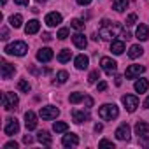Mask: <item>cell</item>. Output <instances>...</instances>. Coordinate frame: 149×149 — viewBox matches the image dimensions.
I'll use <instances>...</instances> for the list:
<instances>
[{
    "instance_id": "obj_1",
    "label": "cell",
    "mask_w": 149,
    "mask_h": 149,
    "mask_svg": "<svg viewBox=\"0 0 149 149\" xmlns=\"http://www.w3.org/2000/svg\"><path fill=\"white\" fill-rule=\"evenodd\" d=\"M121 32V25L118 23H111L107 19H104L100 23V30H98V37L102 40H114V37Z\"/></svg>"
},
{
    "instance_id": "obj_2",
    "label": "cell",
    "mask_w": 149,
    "mask_h": 149,
    "mask_svg": "<svg viewBox=\"0 0 149 149\" xmlns=\"http://www.w3.org/2000/svg\"><path fill=\"white\" fill-rule=\"evenodd\" d=\"M98 116L104 119V121H112L119 116V109L116 104H104L100 109H98Z\"/></svg>"
},
{
    "instance_id": "obj_3",
    "label": "cell",
    "mask_w": 149,
    "mask_h": 149,
    "mask_svg": "<svg viewBox=\"0 0 149 149\" xmlns=\"http://www.w3.org/2000/svg\"><path fill=\"white\" fill-rule=\"evenodd\" d=\"M4 51H6L7 54L25 56L26 51H28V46H26V42H23V40H16V42H13V44H7V46L4 47Z\"/></svg>"
},
{
    "instance_id": "obj_4",
    "label": "cell",
    "mask_w": 149,
    "mask_h": 149,
    "mask_svg": "<svg viewBox=\"0 0 149 149\" xmlns=\"http://www.w3.org/2000/svg\"><path fill=\"white\" fill-rule=\"evenodd\" d=\"M18 102H19V98H18V95H16V93L6 91V93L2 95V105H4V109H6V111H13V109H16Z\"/></svg>"
},
{
    "instance_id": "obj_5",
    "label": "cell",
    "mask_w": 149,
    "mask_h": 149,
    "mask_svg": "<svg viewBox=\"0 0 149 149\" xmlns=\"http://www.w3.org/2000/svg\"><path fill=\"white\" fill-rule=\"evenodd\" d=\"M39 114H40V118H42V119L49 121V119H56V118H58L60 109H58V107H54V105H44V107H40Z\"/></svg>"
},
{
    "instance_id": "obj_6",
    "label": "cell",
    "mask_w": 149,
    "mask_h": 149,
    "mask_svg": "<svg viewBox=\"0 0 149 149\" xmlns=\"http://www.w3.org/2000/svg\"><path fill=\"white\" fill-rule=\"evenodd\" d=\"M121 102H123V105L128 112H135V109L139 107V98L135 95H123Z\"/></svg>"
},
{
    "instance_id": "obj_7",
    "label": "cell",
    "mask_w": 149,
    "mask_h": 149,
    "mask_svg": "<svg viewBox=\"0 0 149 149\" xmlns=\"http://www.w3.org/2000/svg\"><path fill=\"white\" fill-rule=\"evenodd\" d=\"M100 67H102V70H104V72H107V74H112V72H116V68H118V63H116L112 58H109V56H104V58L100 60Z\"/></svg>"
},
{
    "instance_id": "obj_8",
    "label": "cell",
    "mask_w": 149,
    "mask_h": 149,
    "mask_svg": "<svg viewBox=\"0 0 149 149\" xmlns=\"http://www.w3.org/2000/svg\"><path fill=\"white\" fill-rule=\"evenodd\" d=\"M144 70H146L144 65H130L126 68V72H125V76H126V79H135V77L140 76V74H144Z\"/></svg>"
},
{
    "instance_id": "obj_9",
    "label": "cell",
    "mask_w": 149,
    "mask_h": 149,
    "mask_svg": "<svg viewBox=\"0 0 149 149\" xmlns=\"http://www.w3.org/2000/svg\"><path fill=\"white\" fill-rule=\"evenodd\" d=\"M4 132H6V135H14V133H18V132H19V123H18V119H16V118H9V119L6 121Z\"/></svg>"
},
{
    "instance_id": "obj_10",
    "label": "cell",
    "mask_w": 149,
    "mask_h": 149,
    "mask_svg": "<svg viewBox=\"0 0 149 149\" xmlns=\"http://www.w3.org/2000/svg\"><path fill=\"white\" fill-rule=\"evenodd\" d=\"M53 56H54V53H53V49H51V47H42V49H39V51H37V60H39V61H42V63L51 61V60H53Z\"/></svg>"
},
{
    "instance_id": "obj_11",
    "label": "cell",
    "mask_w": 149,
    "mask_h": 149,
    "mask_svg": "<svg viewBox=\"0 0 149 149\" xmlns=\"http://www.w3.org/2000/svg\"><path fill=\"white\" fill-rule=\"evenodd\" d=\"M114 135H116L118 140H130V125H128V123L119 125V128L116 130Z\"/></svg>"
},
{
    "instance_id": "obj_12",
    "label": "cell",
    "mask_w": 149,
    "mask_h": 149,
    "mask_svg": "<svg viewBox=\"0 0 149 149\" xmlns=\"http://www.w3.org/2000/svg\"><path fill=\"white\" fill-rule=\"evenodd\" d=\"M25 125H26V130H35L37 128V114L33 111L25 112Z\"/></svg>"
},
{
    "instance_id": "obj_13",
    "label": "cell",
    "mask_w": 149,
    "mask_h": 149,
    "mask_svg": "<svg viewBox=\"0 0 149 149\" xmlns=\"http://www.w3.org/2000/svg\"><path fill=\"white\" fill-rule=\"evenodd\" d=\"M0 68H2V79H11L16 74V67L11 65V63H7V61H2Z\"/></svg>"
},
{
    "instance_id": "obj_14",
    "label": "cell",
    "mask_w": 149,
    "mask_h": 149,
    "mask_svg": "<svg viewBox=\"0 0 149 149\" xmlns=\"http://www.w3.org/2000/svg\"><path fill=\"white\" fill-rule=\"evenodd\" d=\"M61 144H63L65 147H77V146H79V139H77L76 133H67V135H63Z\"/></svg>"
},
{
    "instance_id": "obj_15",
    "label": "cell",
    "mask_w": 149,
    "mask_h": 149,
    "mask_svg": "<svg viewBox=\"0 0 149 149\" xmlns=\"http://www.w3.org/2000/svg\"><path fill=\"white\" fill-rule=\"evenodd\" d=\"M72 119L77 125L86 123V121H90V112L88 111H72Z\"/></svg>"
},
{
    "instance_id": "obj_16",
    "label": "cell",
    "mask_w": 149,
    "mask_h": 149,
    "mask_svg": "<svg viewBox=\"0 0 149 149\" xmlns=\"http://www.w3.org/2000/svg\"><path fill=\"white\" fill-rule=\"evenodd\" d=\"M61 19H63V18H61L60 13H47L44 21H46L47 26H58V25L61 23Z\"/></svg>"
},
{
    "instance_id": "obj_17",
    "label": "cell",
    "mask_w": 149,
    "mask_h": 149,
    "mask_svg": "<svg viewBox=\"0 0 149 149\" xmlns=\"http://www.w3.org/2000/svg\"><path fill=\"white\" fill-rule=\"evenodd\" d=\"M72 42H74V46H76V47L84 49L86 44H88V39H86L81 32H77V33H74V35H72Z\"/></svg>"
},
{
    "instance_id": "obj_18",
    "label": "cell",
    "mask_w": 149,
    "mask_h": 149,
    "mask_svg": "<svg viewBox=\"0 0 149 149\" xmlns=\"http://www.w3.org/2000/svg\"><path fill=\"white\" fill-rule=\"evenodd\" d=\"M39 30H40V23H39L37 19H30V21L25 25V33H26V35H35Z\"/></svg>"
},
{
    "instance_id": "obj_19",
    "label": "cell",
    "mask_w": 149,
    "mask_h": 149,
    "mask_svg": "<svg viewBox=\"0 0 149 149\" xmlns=\"http://www.w3.org/2000/svg\"><path fill=\"white\" fill-rule=\"evenodd\" d=\"M74 63H76V68H77V70H86L88 65H90V58H88L86 54H79V56H76Z\"/></svg>"
},
{
    "instance_id": "obj_20",
    "label": "cell",
    "mask_w": 149,
    "mask_h": 149,
    "mask_svg": "<svg viewBox=\"0 0 149 149\" xmlns=\"http://www.w3.org/2000/svg\"><path fill=\"white\" fill-rule=\"evenodd\" d=\"M37 140H39L42 146H46V147H49V146L53 144V139H51L49 132H46V130H42V132L37 133Z\"/></svg>"
},
{
    "instance_id": "obj_21",
    "label": "cell",
    "mask_w": 149,
    "mask_h": 149,
    "mask_svg": "<svg viewBox=\"0 0 149 149\" xmlns=\"http://www.w3.org/2000/svg\"><path fill=\"white\" fill-rule=\"evenodd\" d=\"M135 133H137L139 137H146V135L149 133V123H146V121H137V125H135Z\"/></svg>"
},
{
    "instance_id": "obj_22",
    "label": "cell",
    "mask_w": 149,
    "mask_h": 149,
    "mask_svg": "<svg viewBox=\"0 0 149 149\" xmlns=\"http://www.w3.org/2000/svg\"><path fill=\"white\" fill-rule=\"evenodd\" d=\"M135 37L139 39V40H147L149 39V28L146 26V25H139L137 26V32H135Z\"/></svg>"
},
{
    "instance_id": "obj_23",
    "label": "cell",
    "mask_w": 149,
    "mask_h": 149,
    "mask_svg": "<svg viewBox=\"0 0 149 149\" xmlns=\"http://www.w3.org/2000/svg\"><path fill=\"white\" fill-rule=\"evenodd\" d=\"M111 51L114 54H123L125 53V42L123 40H112L111 42Z\"/></svg>"
},
{
    "instance_id": "obj_24",
    "label": "cell",
    "mask_w": 149,
    "mask_h": 149,
    "mask_svg": "<svg viewBox=\"0 0 149 149\" xmlns=\"http://www.w3.org/2000/svg\"><path fill=\"white\" fill-rule=\"evenodd\" d=\"M128 4H130L128 0H112V9L118 13H123V11H126Z\"/></svg>"
},
{
    "instance_id": "obj_25",
    "label": "cell",
    "mask_w": 149,
    "mask_h": 149,
    "mask_svg": "<svg viewBox=\"0 0 149 149\" xmlns=\"http://www.w3.org/2000/svg\"><path fill=\"white\" fill-rule=\"evenodd\" d=\"M142 53H144V49L139 46V44H133L132 47H130V51H128V56L132 58V60H135V58H139V56H142Z\"/></svg>"
},
{
    "instance_id": "obj_26",
    "label": "cell",
    "mask_w": 149,
    "mask_h": 149,
    "mask_svg": "<svg viewBox=\"0 0 149 149\" xmlns=\"http://www.w3.org/2000/svg\"><path fill=\"white\" fill-rule=\"evenodd\" d=\"M135 91L137 93H146L147 91V88H149V83H147V79H139L137 83H135Z\"/></svg>"
},
{
    "instance_id": "obj_27",
    "label": "cell",
    "mask_w": 149,
    "mask_h": 149,
    "mask_svg": "<svg viewBox=\"0 0 149 149\" xmlns=\"http://www.w3.org/2000/svg\"><path fill=\"white\" fill-rule=\"evenodd\" d=\"M9 23H11L13 28H19L21 23H23V16H21V14H13V16L9 18Z\"/></svg>"
},
{
    "instance_id": "obj_28",
    "label": "cell",
    "mask_w": 149,
    "mask_h": 149,
    "mask_svg": "<svg viewBox=\"0 0 149 149\" xmlns=\"http://www.w3.org/2000/svg\"><path fill=\"white\" fill-rule=\"evenodd\" d=\"M70 58H72V51L70 49H61L60 54H58V61L60 63H67Z\"/></svg>"
},
{
    "instance_id": "obj_29",
    "label": "cell",
    "mask_w": 149,
    "mask_h": 149,
    "mask_svg": "<svg viewBox=\"0 0 149 149\" xmlns=\"http://www.w3.org/2000/svg\"><path fill=\"white\" fill-rule=\"evenodd\" d=\"M67 79H68V72H65V70H60V72L56 74L54 84H65V83H67Z\"/></svg>"
},
{
    "instance_id": "obj_30",
    "label": "cell",
    "mask_w": 149,
    "mask_h": 149,
    "mask_svg": "<svg viewBox=\"0 0 149 149\" xmlns=\"http://www.w3.org/2000/svg\"><path fill=\"white\" fill-rule=\"evenodd\" d=\"M53 130H54L56 133H65V132L68 130V125L63 123V121H56V123H53Z\"/></svg>"
},
{
    "instance_id": "obj_31",
    "label": "cell",
    "mask_w": 149,
    "mask_h": 149,
    "mask_svg": "<svg viewBox=\"0 0 149 149\" xmlns=\"http://www.w3.org/2000/svg\"><path fill=\"white\" fill-rule=\"evenodd\" d=\"M83 100H84V93H79V91L70 93V97H68V102H70V104H79V102H83Z\"/></svg>"
},
{
    "instance_id": "obj_32",
    "label": "cell",
    "mask_w": 149,
    "mask_h": 149,
    "mask_svg": "<svg viewBox=\"0 0 149 149\" xmlns=\"http://www.w3.org/2000/svg\"><path fill=\"white\" fill-rule=\"evenodd\" d=\"M18 88H19V91H23V93H30V90H32V86H30V83H28L26 79H21V81L18 83Z\"/></svg>"
},
{
    "instance_id": "obj_33",
    "label": "cell",
    "mask_w": 149,
    "mask_h": 149,
    "mask_svg": "<svg viewBox=\"0 0 149 149\" xmlns=\"http://www.w3.org/2000/svg\"><path fill=\"white\" fill-rule=\"evenodd\" d=\"M70 26H72V28H76V30H83V28H84V21L76 18V19H72V21H70Z\"/></svg>"
},
{
    "instance_id": "obj_34",
    "label": "cell",
    "mask_w": 149,
    "mask_h": 149,
    "mask_svg": "<svg viewBox=\"0 0 149 149\" xmlns=\"http://www.w3.org/2000/svg\"><path fill=\"white\" fill-rule=\"evenodd\" d=\"M56 37H58L60 40H65V39L68 37V28H60L58 33H56Z\"/></svg>"
},
{
    "instance_id": "obj_35",
    "label": "cell",
    "mask_w": 149,
    "mask_h": 149,
    "mask_svg": "<svg viewBox=\"0 0 149 149\" xmlns=\"http://www.w3.org/2000/svg\"><path fill=\"white\" fill-rule=\"evenodd\" d=\"M98 147H111V149H114V142L112 140H107V139H102L98 142Z\"/></svg>"
},
{
    "instance_id": "obj_36",
    "label": "cell",
    "mask_w": 149,
    "mask_h": 149,
    "mask_svg": "<svg viewBox=\"0 0 149 149\" xmlns=\"http://www.w3.org/2000/svg\"><path fill=\"white\" fill-rule=\"evenodd\" d=\"M97 79H100V74H98V70H93V72L90 74L88 81H90V83H97Z\"/></svg>"
},
{
    "instance_id": "obj_37",
    "label": "cell",
    "mask_w": 149,
    "mask_h": 149,
    "mask_svg": "<svg viewBox=\"0 0 149 149\" xmlns=\"http://www.w3.org/2000/svg\"><path fill=\"white\" fill-rule=\"evenodd\" d=\"M135 21H137V14H130V16L126 18V26H130V25H135Z\"/></svg>"
},
{
    "instance_id": "obj_38",
    "label": "cell",
    "mask_w": 149,
    "mask_h": 149,
    "mask_svg": "<svg viewBox=\"0 0 149 149\" xmlns=\"http://www.w3.org/2000/svg\"><path fill=\"white\" fill-rule=\"evenodd\" d=\"M4 149H18V142L16 140H11V142L4 144Z\"/></svg>"
},
{
    "instance_id": "obj_39",
    "label": "cell",
    "mask_w": 149,
    "mask_h": 149,
    "mask_svg": "<svg viewBox=\"0 0 149 149\" xmlns=\"http://www.w3.org/2000/svg\"><path fill=\"white\" fill-rule=\"evenodd\" d=\"M0 35H2V37H0L2 40H7V39H9V30L4 26V28H2V32H0Z\"/></svg>"
},
{
    "instance_id": "obj_40",
    "label": "cell",
    "mask_w": 149,
    "mask_h": 149,
    "mask_svg": "<svg viewBox=\"0 0 149 149\" xmlns=\"http://www.w3.org/2000/svg\"><path fill=\"white\" fill-rule=\"evenodd\" d=\"M97 88H98V91H105V90H107V83H105V81H100V83L97 84Z\"/></svg>"
},
{
    "instance_id": "obj_41",
    "label": "cell",
    "mask_w": 149,
    "mask_h": 149,
    "mask_svg": "<svg viewBox=\"0 0 149 149\" xmlns=\"http://www.w3.org/2000/svg\"><path fill=\"white\" fill-rule=\"evenodd\" d=\"M84 104H86V107H91L93 105V98L91 97H84Z\"/></svg>"
},
{
    "instance_id": "obj_42",
    "label": "cell",
    "mask_w": 149,
    "mask_h": 149,
    "mask_svg": "<svg viewBox=\"0 0 149 149\" xmlns=\"http://www.w3.org/2000/svg\"><path fill=\"white\" fill-rule=\"evenodd\" d=\"M23 142H25V144H26V146H30V144H32V142H33V139H32V137H30V135H25V137H23Z\"/></svg>"
},
{
    "instance_id": "obj_43",
    "label": "cell",
    "mask_w": 149,
    "mask_h": 149,
    "mask_svg": "<svg viewBox=\"0 0 149 149\" xmlns=\"http://www.w3.org/2000/svg\"><path fill=\"white\" fill-rule=\"evenodd\" d=\"M77 4H79V6H90L91 0H77Z\"/></svg>"
},
{
    "instance_id": "obj_44",
    "label": "cell",
    "mask_w": 149,
    "mask_h": 149,
    "mask_svg": "<svg viewBox=\"0 0 149 149\" xmlns=\"http://www.w3.org/2000/svg\"><path fill=\"white\" fill-rule=\"evenodd\" d=\"M14 2H16V4H19V6H28L30 0H14Z\"/></svg>"
},
{
    "instance_id": "obj_45",
    "label": "cell",
    "mask_w": 149,
    "mask_h": 149,
    "mask_svg": "<svg viewBox=\"0 0 149 149\" xmlns=\"http://www.w3.org/2000/svg\"><path fill=\"white\" fill-rule=\"evenodd\" d=\"M42 40H46V42H49V40H51V35H49L47 32H46V33H42Z\"/></svg>"
},
{
    "instance_id": "obj_46",
    "label": "cell",
    "mask_w": 149,
    "mask_h": 149,
    "mask_svg": "<svg viewBox=\"0 0 149 149\" xmlns=\"http://www.w3.org/2000/svg\"><path fill=\"white\" fill-rule=\"evenodd\" d=\"M102 130H104V126H102L100 123H97V125H95V132L98 133V132H102Z\"/></svg>"
},
{
    "instance_id": "obj_47",
    "label": "cell",
    "mask_w": 149,
    "mask_h": 149,
    "mask_svg": "<svg viewBox=\"0 0 149 149\" xmlns=\"http://www.w3.org/2000/svg\"><path fill=\"white\" fill-rule=\"evenodd\" d=\"M121 37H123V39H126V40H128V39H132V35H130L128 32H123V33H121Z\"/></svg>"
},
{
    "instance_id": "obj_48",
    "label": "cell",
    "mask_w": 149,
    "mask_h": 149,
    "mask_svg": "<svg viewBox=\"0 0 149 149\" xmlns=\"http://www.w3.org/2000/svg\"><path fill=\"white\" fill-rule=\"evenodd\" d=\"M121 81H123V77H121V76H116V86H119Z\"/></svg>"
},
{
    "instance_id": "obj_49",
    "label": "cell",
    "mask_w": 149,
    "mask_h": 149,
    "mask_svg": "<svg viewBox=\"0 0 149 149\" xmlns=\"http://www.w3.org/2000/svg\"><path fill=\"white\" fill-rule=\"evenodd\" d=\"M144 107H146V109H149V97L146 98V102H144Z\"/></svg>"
},
{
    "instance_id": "obj_50",
    "label": "cell",
    "mask_w": 149,
    "mask_h": 149,
    "mask_svg": "<svg viewBox=\"0 0 149 149\" xmlns=\"http://www.w3.org/2000/svg\"><path fill=\"white\" fill-rule=\"evenodd\" d=\"M6 2H7V0H2V4H4V6H6Z\"/></svg>"
},
{
    "instance_id": "obj_51",
    "label": "cell",
    "mask_w": 149,
    "mask_h": 149,
    "mask_svg": "<svg viewBox=\"0 0 149 149\" xmlns=\"http://www.w3.org/2000/svg\"><path fill=\"white\" fill-rule=\"evenodd\" d=\"M39 2H46V0H39Z\"/></svg>"
}]
</instances>
